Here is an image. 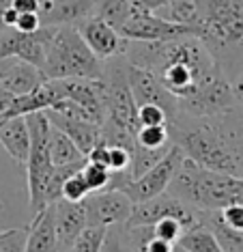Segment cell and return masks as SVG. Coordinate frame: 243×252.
Here are the masks:
<instances>
[{"label": "cell", "instance_id": "cell-22", "mask_svg": "<svg viewBox=\"0 0 243 252\" xmlns=\"http://www.w3.org/2000/svg\"><path fill=\"white\" fill-rule=\"evenodd\" d=\"M131 13L134 9H131L129 0H92V15L108 22L117 31L123 28L125 22L131 18Z\"/></svg>", "mask_w": 243, "mask_h": 252}, {"label": "cell", "instance_id": "cell-33", "mask_svg": "<svg viewBox=\"0 0 243 252\" xmlns=\"http://www.w3.org/2000/svg\"><path fill=\"white\" fill-rule=\"evenodd\" d=\"M222 222L235 231H243V203H230L226 207L217 209Z\"/></svg>", "mask_w": 243, "mask_h": 252}, {"label": "cell", "instance_id": "cell-39", "mask_svg": "<svg viewBox=\"0 0 243 252\" xmlns=\"http://www.w3.org/2000/svg\"><path fill=\"white\" fill-rule=\"evenodd\" d=\"M9 63H11V59H0V80H2V76H4V71H7Z\"/></svg>", "mask_w": 243, "mask_h": 252}, {"label": "cell", "instance_id": "cell-30", "mask_svg": "<svg viewBox=\"0 0 243 252\" xmlns=\"http://www.w3.org/2000/svg\"><path fill=\"white\" fill-rule=\"evenodd\" d=\"M185 231V226L181 222L177 220V218H161L153 224V235L159 239H164V242H170V244H177L179 237H181V233Z\"/></svg>", "mask_w": 243, "mask_h": 252}, {"label": "cell", "instance_id": "cell-37", "mask_svg": "<svg viewBox=\"0 0 243 252\" xmlns=\"http://www.w3.org/2000/svg\"><path fill=\"white\" fill-rule=\"evenodd\" d=\"M233 87V97H235V106L237 108H241L243 110V69L237 73V78H235V82L230 84Z\"/></svg>", "mask_w": 243, "mask_h": 252}, {"label": "cell", "instance_id": "cell-2", "mask_svg": "<svg viewBox=\"0 0 243 252\" xmlns=\"http://www.w3.org/2000/svg\"><path fill=\"white\" fill-rule=\"evenodd\" d=\"M198 37L224 71L243 69V0H196Z\"/></svg>", "mask_w": 243, "mask_h": 252}, {"label": "cell", "instance_id": "cell-42", "mask_svg": "<svg viewBox=\"0 0 243 252\" xmlns=\"http://www.w3.org/2000/svg\"><path fill=\"white\" fill-rule=\"evenodd\" d=\"M0 205H2V192H0Z\"/></svg>", "mask_w": 243, "mask_h": 252}, {"label": "cell", "instance_id": "cell-41", "mask_svg": "<svg viewBox=\"0 0 243 252\" xmlns=\"http://www.w3.org/2000/svg\"><path fill=\"white\" fill-rule=\"evenodd\" d=\"M172 252H187V250H183L179 244H175V248H172Z\"/></svg>", "mask_w": 243, "mask_h": 252}, {"label": "cell", "instance_id": "cell-27", "mask_svg": "<svg viewBox=\"0 0 243 252\" xmlns=\"http://www.w3.org/2000/svg\"><path fill=\"white\" fill-rule=\"evenodd\" d=\"M103 235H106V228H91L86 226L82 233L78 235V239L71 244V248L67 252H99L101 250V242Z\"/></svg>", "mask_w": 243, "mask_h": 252}, {"label": "cell", "instance_id": "cell-7", "mask_svg": "<svg viewBox=\"0 0 243 252\" xmlns=\"http://www.w3.org/2000/svg\"><path fill=\"white\" fill-rule=\"evenodd\" d=\"M177 218L179 222L185 228H192L196 224H200L202 211L194 209L192 205L183 203V200L175 198L172 194H159L155 198L142 200V203H136L134 209H131L129 220L125 222V226H153L161 218Z\"/></svg>", "mask_w": 243, "mask_h": 252}, {"label": "cell", "instance_id": "cell-11", "mask_svg": "<svg viewBox=\"0 0 243 252\" xmlns=\"http://www.w3.org/2000/svg\"><path fill=\"white\" fill-rule=\"evenodd\" d=\"M119 32L127 41H170V39L194 35L192 28L168 22L155 13H140V11H134Z\"/></svg>", "mask_w": 243, "mask_h": 252}, {"label": "cell", "instance_id": "cell-25", "mask_svg": "<svg viewBox=\"0 0 243 252\" xmlns=\"http://www.w3.org/2000/svg\"><path fill=\"white\" fill-rule=\"evenodd\" d=\"M123 224H117V226H110L106 228V235H103V242H101V250L99 252H138L134 248V244L129 242V235L123 228Z\"/></svg>", "mask_w": 243, "mask_h": 252}, {"label": "cell", "instance_id": "cell-26", "mask_svg": "<svg viewBox=\"0 0 243 252\" xmlns=\"http://www.w3.org/2000/svg\"><path fill=\"white\" fill-rule=\"evenodd\" d=\"M80 173H82V177H84V181H86V186H89L91 192L106 190L108 183H110V177H112V173H110L106 166L89 162V159H86V164L82 166Z\"/></svg>", "mask_w": 243, "mask_h": 252}, {"label": "cell", "instance_id": "cell-16", "mask_svg": "<svg viewBox=\"0 0 243 252\" xmlns=\"http://www.w3.org/2000/svg\"><path fill=\"white\" fill-rule=\"evenodd\" d=\"M24 252H59V239L54 228V207L45 205L41 211L32 214L30 224L26 226Z\"/></svg>", "mask_w": 243, "mask_h": 252}, {"label": "cell", "instance_id": "cell-9", "mask_svg": "<svg viewBox=\"0 0 243 252\" xmlns=\"http://www.w3.org/2000/svg\"><path fill=\"white\" fill-rule=\"evenodd\" d=\"M56 26H41L34 32H20L13 26H2L0 31V59H20L30 65L43 67L45 48Z\"/></svg>", "mask_w": 243, "mask_h": 252}, {"label": "cell", "instance_id": "cell-8", "mask_svg": "<svg viewBox=\"0 0 243 252\" xmlns=\"http://www.w3.org/2000/svg\"><path fill=\"white\" fill-rule=\"evenodd\" d=\"M86 209V226L91 228H110L117 224H125L131 216L134 203L123 190H99L91 192L82 200Z\"/></svg>", "mask_w": 243, "mask_h": 252}, {"label": "cell", "instance_id": "cell-28", "mask_svg": "<svg viewBox=\"0 0 243 252\" xmlns=\"http://www.w3.org/2000/svg\"><path fill=\"white\" fill-rule=\"evenodd\" d=\"M82 170V168H80ZM73 173V175H69L65 183H62V196L61 198H67V200H71V203H82V200L89 196L91 190H89V186H86V181H84V177L82 173Z\"/></svg>", "mask_w": 243, "mask_h": 252}, {"label": "cell", "instance_id": "cell-4", "mask_svg": "<svg viewBox=\"0 0 243 252\" xmlns=\"http://www.w3.org/2000/svg\"><path fill=\"white\" fill-rule=\"evenodd\" d=\"M125 56L108 59L103 65V121H101V142L121 145L131 149L136 147L138 131V106L131 95L125 71Z\"/></svg>", "mask_w": 243, "mask_h": 252}, {"label": "cell", "instance_id": "cell-31", "mask_svg": "<svg viewBox=\"0 0 243 252\" xmlns=\"http://www.w3.org/2000/svg\"><path fill=\"white\" fill-rule=\"evenodd\" d=\"M138 125H168L170 127V117L157 104H142L138 106Z\"/></svg>", "mask_w": 243, "mask_h": 252}, {"label": "cell", "instance_id": "cell-17", "mask_svg": "<svg viewBox=\"0 0 243 252\" xmlns=\"http://www.w3.org/2000/svg\"><path fill=\"white\" fill-rule=\"evenodd\" d=\"M0 147L7 151L15 166H26L30 156V131L26 117H9L0 127Z\"/></svg>", "mask_w": 243, "mask_h": 252}, {"label": "cell", "instance_id": "cell-32", "mask_svg": "<svg viewBox=\"0 0 243 252\" xmlns=\"http://www.w3.org/2000/svg\"><path fill=\"white\" fill-rule=\"evenodd\" d=\"M131 164V151L121 145H108V170L110 173H125Z\"/></svg>", "mask_w": 243, "mask_h": 252}, {"label": "cell", "instance_id": "cell-5", "mask_svg": "<svg viewBox=\"0 0 243 252\" xmlns=\"http://www.w3.org/2000/svg\"><path fill=\"white\" fill-rule=\"evenodd\" d=\"M41 71L48 80H99L103 76V61H99L91 52V48L86 45L76 26H56L48 41V48H45Z\"/></svg>", "mask_w": 243, "mask_h": 252}, {"label": "cell", "instance_id": "cell-20", "mask_svg": "<svg viewBox=\"0 0 243 252\" xmlns=\"http://www.w3.org/2000/svg\"><path fill=\"white\" fill-rule=\"evenodd\" d=\"M50 159L52 166H71L86 162V156L76 147V142L52 125L50 131Z\"/></svg>", "mask_w": 243, "mask_h": 252}, {"label": "cell", "instance_id": "cell-38", "mask_svg": "<svg viewBox=\"0 0 243 252\" xmlns=\"http://www.w3.org/2000/svg\"><path fill=\"white\" fill-rule=\"evenodd\" d=\"M13 99H15L13 93H9L7 89L0 87V112L9 117V110H11V106H13Z\"/></svg>", "mask_w": 243, "mask_h": 252}, {"label": "cell", "instance_id": "cell-19", "mask_svg": "<svg viewBox=\"0 0 243 252\" xmlns=\"http://www.w3.org/2000/svg\"><path fill=\"white\" fill-rule=\"evenodd\" d=\"M200 224H205L215 235L222 252H243V231H235V228L226 226L217 211H202Z\"/></svg>", "mask_w": 243, "mask_h": 252}, {"label": "cell", "instance_id": "cell-15", "mask_svg": "<svg viewBox=\"0 0 243 252\" xmlns=\"http://www.w3.org/2000/svg\"><path fill=\"white\" fill-rule=\"evenodd\" d=\"M92 15V0H50L39 9L41 26H78Z\"/></svg>", "mask_w": 243, "mask_h": 252}, {"label": "cell", "instance_id": "cell-18", "mask_svg": "<svg viewBox=\"0 0 243 252\" xmlns=\"http://www.w3.org/2000/svg\"><path fill=\"white\" fill-rule=\"evenodd\" d=\"M45 80L48 78L43 76V71L39 67H34L26 61H20V59H11L7 71H4L2 80H0V87L7 89L13 95H26V93L37 91Z\"/></svg>", "mask_w": 243, "mask_h": 252}, {"label": "cell", "instance_id": "cell-3", "mask_svg": "<svg viewBox=\"0 0 243 252\" xmlns=\"http://www.w3.org/2000/svg\"><path fill=\"white\" fill-rule=\"evenodd\" d=\"M166 192L198 211H217L230 203H243V177L205 168L185 158Z\"/></svg>", "mask_w": 243, "mask_h": 252}, {"label": "cell", "instance_id": "cell-10", "mask_svg": "<svg viewBox=\"0 0 243 252\" xmlns=\"http://www.w3.org/2000/svg\"><path fill=\"white\" fill-rule=\"evenodd\" d=\"M125 71H127V82H129L131 95H134V99H136V106L157 104L168 112L170 123H175L179 119V114H181L179 112V104L175 97L164 89V84L157 80V76H155L153 71L144 69V67L131 65L129 61H127V65H125Z\"/></svg>", "mask_w": 243, "mask_h": 252}, {"label": "cell", "instance_id": "cell-34", "mask_svg": "<svg viewBox=\"0 0 243 252\" xmlns=\"http://www.w3.org/2000/svg\"><path fill=\"white\" fill-rule=\"evenodd\" d=\"M13 28L20 31V32H34L37 28H41L39 13H17V20H15Z\"/></svg>", "mask_w": 243, "mask_h": 252}, {"label": "cell", "instance_id": "cell-14", "mask_svg": "<svg viewBox=\"0 0 243 252\" xmlns=\"http://www.w3.org/2000/svg\"><path fill=\"white\" fill-rule=\"evenodd\" d=\"M54 207V228L59 239V252H67L78 235L86 228V209L82 203H71L67 198H59L52 203Z\"/></svg>", "mask_w": 243, "mask_h": 252}, {"label": "cell", "instance_id": "cell-1", "mask_svg": "<svg viewBox=\"0 0 243 252\" xmlns=\"http://www.w3.org/2000/svg\"><path fill=\"white\" fill-rule=\"evenodd\" d=\"M235 110L177 125L175 145L198 166L243 177V121Z\"/></svg>", "mask_w": 243, "mask_h": 252}, {"label": "cell", "instance_id": "cell-36", "mask_svg": "<svg viewBox=\"0 0 243 252\" xmlns=\"http://www.w3.org/2000/svg\"><path fill=\"white\" fill-rule=\"evenodd\" d=\"M9 4L17 13H39V9H41L39 0H11Z\"/></svg>", "mask_w": 243, "mask_h": 252}, {"label": "cell", "instance_id": "cell-23", "mask_svg": "<svg viewBox=\"0 0 243 252\" xmlns=\"http://www.w3.org/2000/svg\"><path fill=\"white\" fill-rule=\"evenodd\" d=\"M177 244L187 252H222L215 235L205 224H196L192 228H185Z\"/></svg>", "mask_w": 243, "mask_h": 252}, {"label": "cell", "instance_id": "cell-40", "mask_svg": "<svg viewBox=\"0 0 243 252\" xmlns=\"http://www.w3.org/2000/svg\"><path fill=\"white\" fill-rule=\"evenodd\" d=\"M7 119H9V117H7V114H2V112H0V127H2V125H4V123H7Z\"/></svg>", "mask_w": 243, "mask_h": 252}, {"label": "cell", "instance_id": "cell-21", "mask_svg": "<svg viewBox=\"0 0 243 252\" xmlns=\"http://www.w3.org/2000/svg\"><path fill=\"white\" fill-rule=\"evenodd\" d=\"M155 15H159V18L168 22H175V24L192 28V32L200 18L196 0H164V4L155 11Z\"/></svg>", "mask_w": 243, "mask_h": 252}, {"label": "cell", "instance_id": "cell-35", "mask_svg": "<svg viewBox=\"0 0 243 252\" xmlns=\"http://www.w3.org/2000/svg\"><path fill=\"white\" fill-rule=\"evenodd\" d=\"M129 4L131 9L140 11V13H155L164 4V0H129Z\"/></svg>", "mask_w": 243, "mask_h": 252}, {"label": "cell", "instance_id": "cell-6", "mask_svg": "<svg viewBox=\"0 0 243 252\" xmlns=\"http://www.w3.org/2000/svg\"><path fill=\"white\" fill-rule=\"evenodd\" d=\"M183 159H185V153L181 151V147L170 145V149L164 153V158L157 164H153L147 173L136 177V179H127L121 186V190L129 196V200L134 205L159 196V194H164L168 190V186H170L172 177L177 175Z\"/></svg>", "mask_w": 243, "mask_h": 252}, {"label": "cell", "instance_id": "cell-24", "mask_svg": "<svg viewBox=\"0 0 243 252\" xmlns=\"http://www.w3.org/2000/svg\"><path fill=\"white\" fill-rule=\"evenodd\" d=\"M136 145L142 149H164L170 147V127L168 125H138Z\"/></svg>", "mask_w": 243, "mask_h": 252}, {"label": "cell", "instance_id": "cell-29", "mask_svg": "<svg viewBox=\"0 0 243 252\" xmlns=\"http://www.w3.org/2000/svg\"><path fill=\"white\" fill-rule=\"evenodd\" d=\"M26 226H11L0 231V252H24Z\"/></svg>", "mask_w": 243, "mask_h": 252}, {"label": "cell", "instance_id": "cell-13", "mask_svg": "<svg viewBox=\"0 0 243 252\" xmlns=\"http://www.w3.org/2000/svg\"><path fill=\"white\" fill-rule=\"evenodd\" d=\"M45 117L50 119V123L56 129H61L62 134H67L69 138L76 142V147L84 156H89V151L97 142H101V123L91 121L86 117L80 114H71V112H62V110H43Z\"/></svg>", "mask_w": 243, "mask_h": 252}, {"label": "cell", "instance_id": "cell-12", "mask_svg": "<svg viewBox=\"0 0 243 252\" xmlns=\"http://www.w3.org/2000/svg\"><path fill=\"white\" fill-rule=\"evenodd\" d=\"M76 28L80 31L86 45L91 48V52L99 61H108V59H114V56L125 54L127 39L114 26H110L108 22L91 15L84 22H80Z\"/></svg>", "mask_w": 243, "mask_h": 252}]
</instances>
